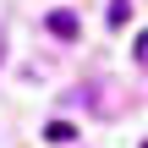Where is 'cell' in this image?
Wrapping results in <instances>:
<instances>
[{"label":"cell","instance_id":"cell-4","mask_svg":"<svg viewBox=\"0 0 148 148\" xmlns=\"http://www.w3.org/2000/svg\"><path fill=\"white\" fill-rule=\"evenodd\" d=\"M137 60H143V66H148V27H143V33H137Z\"/></svg>","mask_w":148,"mask_h":148},{"label":"cell","instance_id":"cell-2","mask_svg":"<svg viewBox=\"0 0 148 148\" xmlns=\"http://www.w3.org/2000/svg\"><path fill=\"white\" fill-rule=\"evenodd\" d=\"M44 137H49V143H71V137H77V132H71V126H66V121H55V126H49V132H44Z\"/></svg>","mask_w":148,"mask_h":148},{"label":"cell","instance_id":"cell-5","mask_svg":"<svg viewBox=\"0 0 148 148\" xmlns=\"http://www.w3.org/2000/svg\"><path fill=\"white\" fill-rule=\"evenodd\" d=\"M143 148H148V143H143Z\"/></svg>","mask_w":148,"mask_h":148},{"label":"cell","instance_id":"cell-3","mask_svg":"<svg viewBox=\"0 0 148 148\" xmlns=\"http://www.w3.org/2000/svg\"><path fill=\"white\" fill-rule=\"evenodd\" d=\"M126 16H132V11H126V0H115V5H110V27H126Z\"/></svg>","mask_w":148,"mask_h":148},{"label":"cell","instance_id":"cell-1","mask_svg":"<svg viewBox=\"0 0 148 148\" xmlns=\"http://www.w3.org/2000/svg\"><path fill=\"white\" fill-rule=\"evenodd\" d=\"M49 33L55 38H77V16L71 11H49Z\"/></svg>","mask_w":148,"mask_h":148}]
</instances>
